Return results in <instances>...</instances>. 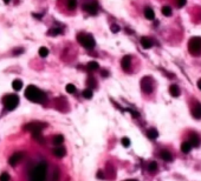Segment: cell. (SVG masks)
Returning <instances> with one entry per match:
<instances>
[{"instance_id":"cell-28","label":"cell","mask_w":201,"mask_h":181,"mask_svg":"<svg viewBox=\"0 0 201 181\" xmlns=\"http://www.w3.org/2000/svg\"><path fill=\"white\" fill-rule=\"evenodd\" d=\"M65 89H66V92H67V93L72 94V93H75L76 87H75V85H72V83H67V85H66V87H65Z\"/></svg>"},{"instance_id":"cell-7","label":"cell","mask_w":201,"mask_h":181,"mask_svg":"<svg viewBox=\"0 0 201 181\" xmlns=\"http://www.w3.org/2000/svg\"><path fill=\"white\" fill-rule=\"evenodd\" d=\"M141 88L144 93L149 94L153 92V88H154V85H153V80L149 76H144L142 80H141Z\"/></svg>"},{"instance_id":"cell-17","label":"cell","mask_w":201,"mask_h":181,"mask_svg":"<svg viewBox=\"0 0 201 181\" xmlns=\"http://www.w3.org/2000/svg\"><path fill=\"white\" fill-rule=\"evenodd\" d=\"M147 137H148L149 139L154 140V139H156V138L158 137V133H157V130H156L155 128H150V129H148V132H147Z\"/></svg>"},{"instance_id":"cell-23","label":"cell","mask_w":201,"mask_h":181,"mask_svg":"<svg viewBox=\"0 0 201 181\" xmlns=\"http://www.w3.org/2000/svg\"><path fill=\"white\" fill-rule=\"evenodd\" d=\"M76 6H77V1H76V0H66V7H67L70 11L75 10Z\"/></svg>"},{"instance_id":"cell-8","label":"cell","mask_w":201,"mask_h":181,"mask_svg":"<svg viewBox=\"0 0 201 181\" xmlns=\"http://www.w3.org/2000/svg\"><path fill=\"white\" fill-rule=\"evenodd\" d=\"M21 160H23V153L17 152V153H14V154L11 155V158L9 159V163H10L11 166H16V165L19 163Z\"/></svg>"},{"instance_id":"cell-14","label":"cell","mask_w":201,"mask_h":181,"mask_svg":"<svg viewBox=\"0 0 201 181\" xmlns=\"http://www.w3.org/2000/svg\"><path fill=\"white\" fill-rule=\"evenodd\" d=\"M192 114L195 119H201V104H196L193 109H192Z\"/></svg>"},{"instance_id":"cell-35","label":"cell","mask_w":201,"mask_h":181,"mask_svg":"<svg viewBox=\"0 0 201 181\" xmlns=\"http://www.w3.org/2000/svg\"><path fill=\"white\" fill-rule=\"evenodd\" d=\"M110 29H111V32H114V33H116V32H118L119 31V27H118V25H111L110 26Z\"/></svg>"},{"instance_id":"cell-1","label":"cell","mask_w":201,"mask_h":181,"mask_svg":"<svg viewBox=\"0 0 201 181\" xmlns=\"http://www.w3.org/2000/svg\"><path fill=\"white\" fill-rule=\"evenodd\" d=\"M25 97H26V99H28L33 102H38V104H43L46 99V94L43 92V90L38 89L36 86H28L26 88Z\"/></svg>"},{"instance_id":"cell-34","label":"cell","mask_w":201,"mask_h":181,"mask_svg":"<svg viewBox=\"0 0 201 181\" xmlns=\"http://www.w3.org/2000/svg\"><path fill=\"white\" fill-rule=\"evenodd\" d=\"M121 142H122V145L124 147H129V145H130V140L128 138H123L122 140H121Z\"/></svg>"},{"instance_id":"cell-29","label":"cell","mask_w":201,"mask_h":181,"mask_svg":"<svg viewBox=\"0 0 201 181\" xmlns=\"http://www.w3.org/2000/svg\"><path fill=\"white\" fill-rule=\"evenodd\" d=\"M88 85H89V87H88V88H90V89H92V88H95V87L97 86V83L95 82V79H94V78H91V76L88 79Z\"/></svg>"},{"instance_id":"cell-11","label":"cell","mask_w":201,"mask_h":181,"mask_svg":"<svg viewBox=\"0 0 201 181\" xmlns=\"http://www.w3.org/2000/svg\"><path fill=\"white\" fill-rule=\"evenodd\" d=\"M65 154H66V149L62 146H56V148L53 149V155L57 158H63L65 156Z\"/></svg>"},{"instance_id":"cell-36","label":"cell","mask_w":201,"mask_h":181,"mask_svg":"<svg viewBox=\"0 0 201 181\" xmlns=\"http://www.w3.org/2000/svg\"><path fill=\"white\" fill-rule=\"evenodd\" d=\"M176 1H178V6L179 7H183L185 4H186V0H176Z\"/></svg>"},{"instance_id":"cell-6","label":"cell","mask_w":201,"mask_h":181,"mask_svg":"<svg viewBox=\"0 0 201 181\" xmlns=\"http://www.w3.org/2000/svg\"><path fill=\"white\" fill-rule=\"evenodd\" d=\"M46 127V123L45 122H39V121H33V122H30L28 125L25 126V129L31 132V133H34V132H42L44 128Z\"/></svg>"},{"instance_id":"cell-2","label":"cell","mask_w":201,"mask_h":181,"mask_svg":"<svg viewBox=\"0 0 201 181\" xmlns=\"http://www.w3.org/2000/svg\"><path fill=\"white\" fill-rule=\"evenodd\" d=\"M46 170H48V163L45 161L39 162L31 175V181H45L46 177Z\"/></svg>"},{"instance_id":"cell-40","label":"cell","mask_w":201,"mask_h":181,"mask_svg":"<svg viewBox=\"0 0 201 181\" xmlns=\"http://www.w3.org/2000/svg\"><path fill=\"white\" fill-rule=\"evenodd\" d=\"M10 1H11V0H4V3H5V4H9Z\"/></svg>"},{"instance_id":"cell-19","label":"cell","mask_w":201,"mask_h":181,"mask_svg":"<svg viewBox=\"0 0 201 181\" xmlns=\"http://www.w3.org/2000/svg\"><path fill=\"white\" fill-rule=\"evenodd\" d=\"M32 135H33V139H34L36 141H38V142H40V144H44V139H43L42 132H34V133H32Z\"/></svg>"},{"instance_id":"cell-5","label":"cell","mask_w":201,"mask_h":181,"mask_svg":"<svg viewBox=\"0 0 201 181\" xmlns=\"http://www.w3.org/2000/svg\"><path fill=\"white\" fill-rule=\"evenodd\" d=\"M188 48L192 54H200L201 52V38L193 36L188 42Z\"/></svg>"},{"instance_id":"cell-41","label":"cell","mask_w":201,"mask_h":181,"mask_svg":"<svg viewBox=\"0 0 201 181\" xmlns=\"http://www.w3.org/2000/svg\"><path fill=\"white\" fill-rule=\"evenodd\" d=\"M127 181H137V180H133V179H131V180H127Z\"/></svg>"},{"instance_id":"cell-31","label":"cell","mask_w":201,"mask_h":181,"mask_svg":"<svg viewBox=\"0 0 201 181\" xmlns=\"http://www.w3.org/2000/svg\"><path fill=\"white\" fill-rule=\"evenodd\" d=\"M59 174H60V172H59V169H58V168H56V169H55V172H53V176H52V181H58V180H59Z\"/></svg>"},{"instance_id":"cell-27","label":"cell","mask_w":201,"mask_h":181,"mask_svg":"<svg viewBox=\"0 0 201 181\" xmlns=\"http://www.w3.org/2000/svg\"><path fill=\"white\" fill-rule=\"evenodd\" d=\"M162 14L166 17H170L172 15V8L169 6H163L162 7Z\"/></svg>"},{"instance_id":"cell-33","label":"cell","mask_w":201,"mask_h":181,"mask_svg":"<svg viewBox=\"0 0 201 181\" xmlns=\"http://www.w3.org/2000/svg\"><path fill=\"white\" fill-rule=\"evenodd\" d=\"M62 33V31L59 29V28H53V29H50L49 31V34L50 35H58V34H60Z\"/></svg>"},{"instance_id":"cell-38","label":"cell","mask_w":201,"mask_h":181,"mask_svg":"<svg viewBox=\"0 0 201 181\" xmlns=\"http://www.w3.org/2000/svg\"><path fill=\"white\" fill-rule=\"evenodd\" d=\"M98 177H99V179H104V176H103V174H102V172H101V170L98 172Z\"/></svg>"},{"instance_id":"cell-16","label":"cell","mask_w":201,"mask_h":181,"mask_svg":"<svg viewBox=\"0 0 201 181\" xmlns=\"http://www.w3.org/2000/svg\"><path fill=\"white\" fill-rule=\"evenodd\" d=\"M160 156L162 158V160H165V161H172V160H173V156H172L170 152H168V151H166V149L160 153Z\"/></svg>"},{"instance_id":"cell-4","label":"cell","mask_w":201,"mask_h":181,"mask_svg":"<svg viewBox=\"0 0 201 181\" xmlns=\"http://www.w3.org/2000/svg\"><path fill=\"white\" fill-rule=\"evenodd\" d=\"M77 40L79 41V43L82 45L83 47H85L88 50H91V48L95 47V40L89 34H79L77 36Z\"/></svg>"},{"instance_id":"cell-21","label":"cell","mask_w":201,"mask_h":181,"mask_svg":"<svg viewBox=\"0 0 201 181\" xmlns=\"http://www.w3.org/2000/svg\"><path fill=\"white\" fill-rule=\"evenodd\" d=\"M12 87H13L14 90H20V89L23 88V81L19 80V79L14 80V81L12 82Z\"/></svg>"},{"instance_id":"cell-20","label":"cell","mask_w":201,"mask_h":181,"mask_svg":"<svg viewBox=\"0 0 201 181\" xmlns=\"http://www.w3.org/2000/svg\"><path fill=\"white\" fill-rule=\"evenodd\" d=\"M63 141H64V137H63V135H56V137L53 138V140H52V142H53L55 146H60L63 144Z\"/></svg>"},{"instance_id":"cell-37","label":"cell","mask_w":201,"mask_h":181,"mask_svg":"<svg viewBox=\"0 0 201 181\" xmlns=\"http://www.w3.org/2000/svg\"><path fill=\"white\" fill-rule=\"evenodd\" d=\"M102 75H103V76H108V75H109L108 71H105V69H104V71H102Z\"/></svg>"},{"instance_id":"cell-32","label":"cell","mask_w":201,"mask_h":181,"mask_svg":"<svg viewBox=\"0 0 201 181\" xmlns=\"http://www.w3.org/2000/svg\"><path fill=\"white\" fill-rule=\"evenodd\" d=\"M10 175L9 173H3L1 175H0V181H10Z\"/></svg>"},{"instance_id":"cell-13","label":"cell","mask_w":201,"mask_h":181,"mask_svg":"<svg viewBox=\"0 0 201 181\" xmlns=\"http://www.w3.org/2000/svg\"><path fill=\"white\" fill-rule=\"evenodd\" d=\"M141 45H142L143 48L148 50V48H151V47H153V41H151L149 38L143 36V38H141Z\"/></svg>"},{"instance_id":"cell-15","label":"cell","mask_w":201,"mask_h":181,"mask_svg":"<svg viewBox=\"0 0 201 181\" xmlns=\"http://www.w3.org/2000/svg\"><path fill=\"white\" fill-rule=\"evenodd\" d=\"M169 93H170V95L174 97V98L179 97V95H180V88H179V86L172 85V86L169 87Z\"/></svg>"},{"instance_id":"cell-25","label":"cell","mask_w":201,"mask_h":181,"mask_svg":"<svg viewBox=\"0 0 201 181\" xmlns=\"http://www.w3.org/2000/svg\"><path fill=\"white\" fill-rule=\"evenodd\" d=\"M98 67H99V65L96 61H90L88 64V69L89 71H96V69H98Z\"/></svg>"},{"instance_id":"cell-24","label":"cell","mask_w":201,"mask_h":181,"mask_svg":"<svg viewBox=\"0 0 201 181\" xmlns=\"http://www.w3.org/2000/svg\"><path fill=\"white\" fill-rule=\"evenodd\" d=\"M38 53H39V55L42 57V58H46L49 55V50L46 47H40L39 51H38Z\"/></svg>"},{"instance_id":"cell-18","label":"cell","mask_w":201,"mask_h":181,"mask_svg":"<svg viewBox=\"0 0 201 181\" xmlns=\"http://www.w3.org/2000/svg\"><path fill=\"white\" fill-rule=\"evenodd\" d=\"M144 15H146V18L148 20H154V18H155V13H154V11L150 7H147L144 10Z\"/></svg>"},{"instance_id":"cell-12","label":"cell","mask_w":201,"mask_h":181,"mask_svg":"<svg viewBox=\"0 0 201 181\" xmlns=\"http://www.w3.org/2000/svg\"><path fill=\"white\" fill-rule=\"evenodd\" d=\"M83 8L89 12L90 14H96L97 13V5L96 4H84Z\"/></svg>"},{"instance_id":"cell-22","label":"cell","mask_w":201,"mask_h":181,"mask_svg":"<svg viewBox=\"0 0 201 181\" xmlns=\"http://www.w3.org/2000/svg\"><path fill=\"white\" fill-rule=\"evenodd\" d=\"M190 149H192V145H190L188 141H187V142H183V144L181 145V151H182L183 153H189Z\"/></svg>"},{"instance_id":"cell-30","label":"cell","mask_w":201,"mask_h":181,"mask_svg":"<svg viewBox=\"0 0 201 181\" xmlns=\"http://www.w3.org/2000/svg\"><path fill=\"white\" fill-rule=\"evenodd\" d=\"M156 169H157V163H156L155 161H153V162H150V163L148 165V170H149V172L153 173V172H155Z\"/></svg>"},{"instance_id":"cell-26","label":"cell","mask_w":201,"mask_h":181,"mask_svg":"<svg viewBox=\"0 0 201 181\" xmlns=\"http://www.w3.org/2000/svg\"><path fill=\"white\" fill-rule=\"evenodd\" d=\"M83 97L85 98V99H91L92 98V90L90 89V88H85L84 90H83Z\"/></svg>"},{"instance_id":"cell-39","label":"cell","mask_w":201,"mask_h":181,"mask_svg":"<svg viewBox=\"0 0 201 181\" xmlns=\"http://www.w3.org/2000/svg\"><path fill=\"white\" fill-rule=\"evenodd\" d=\"M197 87H199V89H201V79L197 81Z\"/></svg>"},{"instance_id":"cell-10","label":"cell","mask_w":201,"mask_h":181,"mask_svg":"<svg viewBox=\"0 0 201 181\" xmlns=\"http://www.w3.org/2000/svg\"><path fill=\"white\" fill-rule=\"evenodd\" d=\"M190 145H192V147H199L200 146V144H201V140H200V138H199V135L197 134H190V138H189V141H188Z\"/></svg>"},{"instance_id":"cell-3","label":"cell","mask_w":201,"mask_h":181,"mask_svg":"<svg viewBox=\"0 0 201 181\" xmlns=\"http://www.w3.org/2000/svg\"><path fill=\"white\" fill-rule=\"evenodd\" d=\"M3 104L7 111H13L19 105V98L16 94H7L3 99Z\"/></svg>"},{"instance_id":"cell-9","label":"cell","mask_w":201,"mask_h":181,"mask_svg":"<svg viewBox=\"0 0 201 181\" xmlns=\"http://www.w3.org/2000/svg\"><path fill=\"white\" fill-rule=\"evenodd\" d=\"M121 66L124 71H129L130 69V66H131V58L129 55H126L123 57L122 61H121Z\"/></svg>"}]
</instances>
